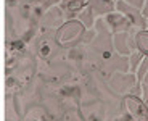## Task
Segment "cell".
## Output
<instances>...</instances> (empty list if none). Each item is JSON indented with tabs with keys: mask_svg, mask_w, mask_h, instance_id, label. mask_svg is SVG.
<instances>
[{
	"mask_svg": "<svg viewBox=\"0 0 148 121\" xmlns=\"http://www.w3.org/2000/svg\"><path fill=\"white\" fill-rule=\"evenodd\" d=\"M84 31H85V28L81 21L69 19V21H66L58 29V32H56V42L61 47H71V45H74L76 42L81 40V37L84 36Z\"/></svg>",
	"mask_w": 148,
	"mask_h": 121,
	"instance_id": "1",
	"label": "cell"
},
{
	"mask_svg": "<svg viewBox=\"0 0 148 121\" xmlns=\"http://www.w3.org/2000/svg\"><path fill=\"white\" fill-rule=\"evenodd\" d=\"M122 108L127 121H148V106L138 97L126 95L122 100Z\"/></svg>",
	"mask_w": 148,
	"mask_h": 121,
	"instance_id": "2",
	"label": "cell"
},
{
	"mask_svg": "<svg viewBox=\"0 0 148 121\" xmlns=\"http://www.w3.org/2000/svg\"><path fill=\"white\" fill-rule=\"evenodd\" d=\"M106 21L113 31H126L130 26V19L122 13H113V15L106 16Z\"/></svg>",
	"mask_w": 148,
	"mask_h": 121,
	"instance_id": "3",
	"label": "cell"
},
{
	"mask_svg": "<svg viewBox=\"0 0 148 121\" xmlns=\"http://www.w3.org/2000/svg\"><path fill=\"white\" fill-rule=\"evenodd\" d=\"M135 44H137V48L143 53V55L148 57V31H140L135 37Z\"/></svg>",
	"mask_w": 148,
	"mask_h": 121,
	"instance_id": "4",
	"label": "cell"
},
{
	"mask_svg": "<svg viewBox=\"0 0 148 121\" xmlns=\"http://www.w3.org/2000/svg\"><path fill=\"white\" fill-rule=\"evenodd\" d=\"M85 5V0H64V7L69 11H77L82 10V7Z\"/></svg>",
	"mask_w": 148,
	"mask_h": 121,
	"instance_id": "5",
	"label": "cell"
},
{
	"mask_svg": "<svg viewBox=\"0 0 148 121\" xmlns=\"http://www.w3.org/2000/svg\"><path fill=\"white\" fill-rule=\"evenodd\" d=\"M124 2H127L129 5H132L135 8H142V5H143V0H124Z\"/></svg>",
	"mask_w": 148,
	"mask_h": 121,
	"instance_id": "6",
	"label": "cell"
}]
</instances>
